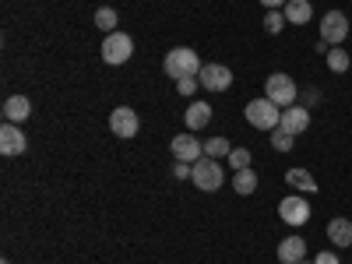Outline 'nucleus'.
Instances as JSON below:
<instances>
[{"mask_svg":"<svg viewBox=\"0 0 352 264\" xmlns=\"http://www.w3.org/2000/svg\"><path fill=\"white\" fill-rule=\"evenodd\" d=\"M201 56H197V50H190V46H173L169 53H166V60H162V71L169 74V78H197L201 74Z\"/></svg>","mask_w":352,"mask_h":264,"instance_id":"1","label":"nucleus"},{"mask_svg":"<svg viewBox=\"0 0 352 264\" xmlns=\"http://www.w3.org/2000/svg\"><path fill=\"white\" fill-rule=\"evenodd\" d=\"M243 116H247V124L257 127V131H275L278 120H282V106H275L268 96H261V99H250L243 106Z\"/></svg>","mask_w":352,"mask_h":264,"instance_id":"2","label":"nucleus"},{"mask_svg":"<svg viewBox=\"0 0 352 264\" xmlns=\"http://www.w3.org/2000/svg\"><path fill=\"white\" fill-rule=\"evenodd\" d=\"M190 184L197 187V190H204V194H215L222 184H226V169H222V162L219 159H197L194 162V173H190Z\"/></svg>","mask_w":352,"mask_h":264,"instance_id":"3","label":"nucleus"},{"mask_svg":"<svg viewBox=\"0 0 352 264\" xmlns=\"http://www.w3.org/2000/svg\"><path fill=\"white\" fill-rule=\"evenodd\" d=\"M264 96H268L275 106H296V96H300V88H296V81H292L285 71H275V74H268L264 78Z\"/></svg>","mask_w":352,"mask_h":264,"instance_id":"4","label":"nucleus"},{"mask_svg":"<svg viewBox=\"0 0 352 264\" xmlns=\"http://www.w3.org/2000/svg\"><path fill=\"white\" fill-rule=\"evenodd\" d=\"M102 60L109 64V67H124L131 56H134V39L127 36V32H120V28H116V32H109L106 39H102Z\"/></svg>","mask_w":352,"mask_h":264,"instance_id":"5","label":"nucleus"},{"mask_svg":"<svg viewBox=\"0 0 352 264\" xmlns=\"http://www.w3.org/2000/svg\"><path fill=\"white\" fill-rule=\"evenodd\" d=\"M278 219L285 226H292V229L307 226L310 222V201H307V194H285L278 201Z\"/></svg>","mask_w":352,"mask_h":264,"instance_id":"6","label":"nucleus"},{"mask_svg":"<svg viewBox=\"0 0 352 264\" xmlns=\"http://www.w3.org/2000/svg\"><path fill=\"white\" fill-rule=\"evenodd\" d=\"M320 39H324L328 46H342L349 39V18L342 11H328L324 18H320Z\"/></svg>","mask_w":352,"mask_h":264,"instance_id":"7","label":"nucleus"},{"mask_svg":"<svg viewBox=\"0 0 352 264\" xmlns=\"http://www.w3.org/2000/svg\"><path fill=\"white\" fill-rule=\"evenodd\" d=\"M169 152H173V159H176V162H197V159H204V141H197V138H194V131L176 134V138H173V144H169Z\"/></svg>","mask_w":352,"mask_h":264,"instance_id":"8","label":"nucleus"},{"mask_svg":"<svg viewBox=\"0 0 352 264\" xmlns=\"http://www.w3.org/2000/svg\"><path fill=\"white\" fill-rule=\"evenodd\" d=\"M109 131H113L116 138H134V134L141 131V116H138L131 106H116V109L109 113Z\"/></svg>","mask_w":352,"mask_h":264,"instance_id":"9","label":"nucleus"},{"mask_svg":"<svg viewBox=\"0 0 352 264\" xmlns=\"http://www.w3.org/2000/svg\"><path fill=\"white\" fill-rule=\"evenodd\" d=\"M197 81H201V88H208V92H226L232 85V71L226 64H204Z\"/></svg>","mask_w":352,"mask_h":264,"instance_id":"10","label":"nucleus"},{"mask_svg":"<svg viewBox=\"0 0 352 264\" xmlns=\"http://www.w3.org/2000/svg\"><path fill=\"white\" fill-rule=\"evenodd\" d=\"M25 148H28V138L21 134V124H8L4 120V127H0V155H25Z\"/></svg>","mask_w":352,"mask_h":264,"instance_id":"11","label":"nucleus"},{"mask_svg":"<svg viewBox=\"0 0 352 264\" xmlns=\"http://www.w3.org/2000/svg\"><path fill=\"white\" fill-rule=\"evenodd\" d=\"M278 127H285L289 134H296V138H300V134L310 127V109H307V106H285Z\"/></svg>","mask_w":352,"mask_h":264,"instance_id":"12","label":"nucleus"},{"mask_svg":"<svg viewBox=\"0 0 352 264\" xmlns=\"http://www.w3.org/2000/svg\"><path fill=\"white\" fill-rule=\"evenodd\" d=\"M300 261H307V240L292 232L278 243V264H300Z\"/></svg>","mask_w":352,"mask_h":264,"instance_id":"13","label":"nucleus"},{"mask_svg":"<svg viewBox=\"0 0 352 264\" xmlns=\"http://www.w3.org/2000/svg\"><path fill=\"white\" fill-rule=\"evenodd\" d=\"M184 124H187V131H204V127L212 124V106L190 99V106L184 109Z\"/></svg>","mask_w":352,"mask_h":264,"instance_id":"14","label":"nucleus"},{"mask_svg":"<svg viewBox=\"0 0 352 264\" xmlns=\"http://www.w3.org/2000/svg\"><path fill=\"white\" fill-rule=\"evenodd\" d=\"M328 240H331V247L349 250L352 247V219H331L328 222Z\"/></svg>","mask_w":352,"mask_h":264,"instance_id":"15","label":"nucleus"},{"mask_svg":"<svg viewBox=\"0 0 352 264\" xmlns=\"http://www.w3.org/2000/svg\"><path fill=\"white\" fill-rule=\"evenodd\" d=\"M28 113H32V102H28V96H11L4 102V120L8 124H25Z\"/></svg>","mask_w":352,"mask_h":264,"instance_id":"16","label":"nucleus"},{"mask_svg":"<svg viewBox=\"0 0 352 264\" xmlns=\"http://www.w3.org/2000/svg\"><path fill=\"white\" fill-rule=\"evenodd\" d=\"M282 14H285V21L289 25H307L310 18H314V4H310V0H289V4L282 8Z\"/></svg>","mask_w":352,"mask_h":264,"instance_id":"17","label":"nucleus"},{"mask_svg":"<svg viewBox=\"0 0 352 264\" xmlns=\"http://www.w3.org/2000/svg\"><path fill=\"white\" fill-rule=\"evenodd\" d=\"M285 184H289V187H296V190H303V194H317V190H320L317 180H314L307 169H300V166L285 169Z\"/></svg>","mask_w":352,"mask_h":264,"instance_id":"18","label":"nucleus"},{"mask_svg":"<svg viewBox=\"0 0 352 264\" xmlns=\"http://www.w3.org/2000/svg\"><path fill=\"white\" fill-rule=\"evenodd\" d=\"M324 60H328V71H331V74H345V71L352 67L349 50H338V46H331V50L324 53Z\"/></svg>","mask_w":352,"mask_h":264,"instance_id":"19","label":"nucleus"},{"mask_svg":"<svg viewBox=\"0 0 352 264\" xmlns=\"http://www.w3.org/2000/svg\"><path fill=\"white\" fill-rule=\"evenodd\" d=\"M232 190L243 194V197H250V194L257 190V173H254V169H240V173H232Z\"/></svg>","mask_w":352,"mask_h":264,"instance_id":"20","label":"nucleus"},{"mask_svg":"<svg viewBox=\"0 0 352 264\" xmlns=\"http://www.w3.org/2000/svg\"><path fill=\"white\" fill-rule=\"evenodd\" d=\"M229 152H232V144H229L222 134H215V138H208V141H204V155H208V159H219V162H226V159H229Z\"/></svg>","mask_w":352,"mask_h":264,"instance_id":"21","label":"nucleus"},{"mask_svg":"<svg viewBox=\"0 0 352 264\" xmlns=\"http://www.w3.org/2000/svg\"><path fill=\"white\" fill-rule=\"evenodd\" d=\"M116 25H120V14H116L113 8H99L96 11V28H102V32H116Z\"/></svg>","mask_w":352,"mask_h":264,"instance_id":"22","label":"nucleus"},{"mask_svg":"<svg viewBox=\"0 0 352 264\" xmlns=\"http://www.w3.org/2000/svg\"><path fill=\"white\" fill-rule=\"evenodd\" d=\"M292 144H296V134H289L285 127H275V134H272V148H275V152H292Z\"/></svg>","mask_w":352,"mask_h":264,"instance_id":"23","label":"nucleus"},{"mask_svg":"<svg viewBox=\"0 0 352 264\" xmlns=\"http://www.w3.org/2000/svg\"><path fill=\"white\" fill-rule=\"evenodd\" d=\"M226 162L232 166V173H240V169H250V162H254V159H250V148H232Z\"/></svg>","mask_w":352,"mask_h":264,"instance_id":"24","label":"nucleus"},{"mask_svg":"<svg viewBox=\"0 0 352 264\" xmlns=\"http://www.w3.org/2000/svg\"><path fill=\"white\" fill-rule=\"evenodd\" d=\"M285 25H289V21H285L282 11H268V14H264V32H268V36H278Z\"/></svg>","mask_w":352,"mask_h":264,"instance_id":"25","label":"nucleus"},{"mask_svg":"<svg viewBox=\"0 0 352 264\" xmlns=\"http://www.w3.org/2000/svg\"><path fill=\"white\" fill-rule=\"evenodd\" d=\"M197 88H201V81H197V78H180V81H176V92H180L184 99H190V96L197 92Z\"/></svg>","mask_w":352,"mask_h":264,"instance_id":"26","label":"nucleus"},{"mask_svg":"<svg viewBox=\"0 0 352 264\" xmlns=\"http://www.w3.org/2000/svg\"><path fill=\"white\" fill-rule=\"evenodd\" d=\"M190 173H194L190 162H176V166H173V176H176V180H190Z\"/></svg>","mask_w":352,"mask_h":264,"instance_id":"27","label":"nucleus"},{"mask_svg":"<svg viewBox=\"0 0 352 264\" xmlns=\"http://www.w3.org/2000/svg\"><path fill=\"white\" fill-rule=\"evenodd\" d=\"M314 264H342V261H338V254H335V250H320V254L314 257Z\"/></svg>","mask_w":352,"mask_h":264,"instance_id":"28","label":"nucleus"},{"mask_svg":"<svg viewBox=\"0 0 352 264\" xmlns=\"http://www.w3.org/2000/svg\"><path fill=\"white\" fill-rule=\"evenodd\" d=\"M261 4H264V8H268V11H282V8L289 4V0H261Z\"/></svg>","mask_w":352,"mask_h":264,"instance_id":"29","label":"nucleus"},{"mask_svg":"<svg viewBox=\"0 0 352 264\" xmlns=\"http://www.w3.org/2000/svg\"><path fill=\"white\" fill-rule=\"evenodd\" d=\"M317 99H320V92H317V88H307V92H303V102H310V106H314Z\"/></svg>","mask_w":352,"mask_h":264,"instance_id":"30","label":"nucleus"},{"mask_svg":"<svg viewBox=\"0 0 352 264\" xmlns=\"http://www.w3.org/2000/svg\"><path fill=\"white\" fill-rule=\"evenodd\" d=\"M300 264H314V261H300Z\"/></svg>","mask_w":352,"mask_h":264,"instance_id":"31","label":"nucleus"},{"mask_svg":"<svg viewBox=\"0 0 352 264\" xmlns=\"http://www.w3.org/2000/svg\"><path fill=\"white\" fill-rule=\"evenodd\" d=\"M0 264H11V261H0Z\"/></svg>","mask_w":352,"mask_h":264,"instance_id":"32","label":"nucleus"},{"mask_svg":"<svg viewBox=\"0 0 352 264\" xmlns=\"http://www.w3.org/2000/svg\"><path fill=\"white\" fill-rule=\"evenodd\" d=\"M310 4H314V0H310Z\"/></svg>","mask_w":352,"mask_h":264,"instance_id":"33","label":"nucleus"}]
</instances>
